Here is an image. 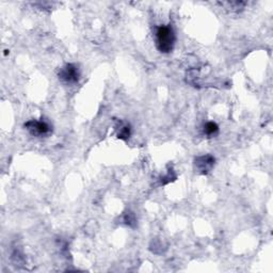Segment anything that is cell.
Instances as JSON below:
<instances>
[{
  "mask_svg": "<svg viewBox=\"0 0 273 273\" xmlns=\"http://www.w3.org/2000/svg\"><path fill=\"white\" fill-rule=\"evenodd\" d=\"M176 36L171 25H162L155 30V45L162 54H169L173 50Z\"/></svg>",
  "mask_w": 273,
  "mask_h": 273,
  "instance_id": "1",
  "label": "cell"
},
{
  "mask_svg": "<svg viewBox=\"0 0 273 273\" xmlns=\"http://www.w3.org/2000/svg\"><path fill=\"white\" fill-rule=\"evenodd\" d=\"M215 159L212 155H202L194 158V169L202 175H207L214 167Z\"/></svg>",
  "mask_w": 273,
  "mask_h": 273,
  "instance_id": "4",
  "label": "cell"
},
{
  "mask_svg": "<svg viewBox=\"0 0 273 273\" xmlns=\"http://www.w3.org/2000/svg\"><path fill=\"white\" fill-rule=\"evenodd\" d=\"M176 179V175L174 174L173 171H169L166 176H162L161 179V185H167L170 182H172Z\"/></svg>",
  "mask_w": 273,
  "mask_h": 273,
  "instance_id": "8",
  "label": "cell"
},
{
  "mask_svg": "<svg viewBox=\"0 0 273 273\" xmlns=\"http://www.w3.org/2000/svg\"><path fill=\"white\" fill-rule=\"evenodd\" d=\"M59 79L66 85H75L80 79V69L79 66L75 63H67L60 68L58 73Z\"/></svg>",
  "mask_w": 273,
  "mask_h": 273,
  "instance_id": "2",
  "label": "cell"
},
{
  "mask_svg": "<svg viewBox=\"0 0 273 273\" xmlns=\"http://www.w3.org/2000/svg\"><path fill=\"white\" fill-rule=\"evenodd\" d=\"M116 130H117V136L121 140H128L129 137L131 136V127L129 123L125 122L122 120H118L116 123Z\"/></svg>",
  "mask_w": 273,
  "mask_h": 273,
  "instance_id": "5",
  "label": "cell"
},
{
  "mask_svg": "<svg viewBox=\"0 0 273 273\" xmlns=\"http://www.w3.org/2000/svg\"><path fill=\"white\" fill-rule=\"evenodd\" d=\"M124 222H125L126 225H128L130 227H136V225H137L136 214L133 213L132 212H127L124 214Z\"/></svg>",
  "mask_w": 273,
  "mask_h": 273,
  "instance_id": "7",
  "label": "cell"
},
{
  "mask_svg": "<svg viewBox=\"0 0 273 273\" xmlns=\"http://www.w3.org/2000/svg\"><path fill=\"white\" fill-rule=\"evenodd\" d=\"M25 128H26L30 135L34 137H43L47 136L52 132V127L45 122V121H37V120H30L25 124Z\"/></svg>",
  "mask_w": 273,
  "mask_h": 273,
  "instance_id": "3",
  "label": "cell"
},
{
  "mask_svg": "<svg viewBox=\"0 0 273 273\" xmlns=\"http://www.w3.org/2000/svg\"><path fill=\"white\" fill-rule=\"evenodd\" d=\"M219 131V126L214 122H207L204 126V133L208 137L215 136Z\"/></svg>",
  "mask_w": 273,
  "mask_h": 273,
  "instance_id": "6",
  "label": "cell"
}]
</instances>
